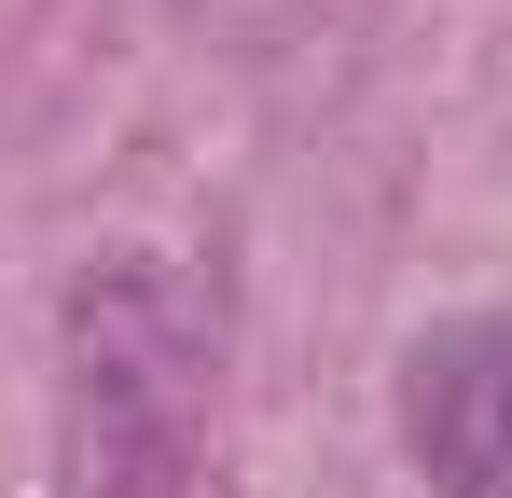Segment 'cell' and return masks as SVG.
<instances>
[{"label":"cell","instance_id":"7a4b0ae2","mask_svg":"<svg viewBox=\"0 0 512 498\" xmlns=\"http://www.w3.org/2000/svg\"><path fill=\"white\" fill-rule=\"evenodd\" d=\"M402 443L443 498H512V319H443L402 360Z\"/></svg>","mask_w":512,"mask_h":498},{"label":"cell","instance_id":"6da1fadb","mask_svg":"<svg viewBox=\"0 0 512 498\" xmlns=\"http://www.w3.org/2000/svg\"><path fill=\"white\" fill-rule=\"evenodd\" d=\"M56 471L70 498H194L208 485V319L167 263H84L56 319Z\"/></svg>","mask_w":512,"mask_h":498}]
</instances>
